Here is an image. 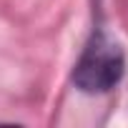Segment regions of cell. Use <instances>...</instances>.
<instances>
[{
  "label": "cell",
  "instance_id": "obj_1",
  "mask_svg": "<svg viewBox=\"0 0 128 128\" xmlns=\"http://www.w3.org/2000/svg\"><path fill=\"white\" fill-rule=\"evenodd\" d=\"M123 76V50L106 35H93L80 60L76 63L73 80L86 93H106Z\"/></svg>",
  "mask_w": 128,
  "mask_h": 128
}]
</instances>
